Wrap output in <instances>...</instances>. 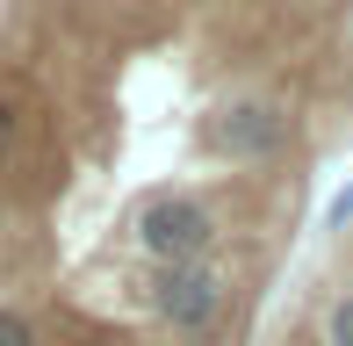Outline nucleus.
<instances>
[{"label": "nucleus", "mask_w": 353, "mask_h": 346, "mask_svg": "<svg viewBox=\"0 0 353 346\" xmlns=\"http://www.w3.org/2000/svg\"><path fill=\"white\" fill-rule=\"evenodd\" d=\"M130 245L152 267H188V260H216L223 245V216L188 187H152L130 210Z\"/></svg>", "instance_id": "nucleus-1"}, {"label": "nucleus", "mask_w": 353, "mask_h": 346, "mask_svg": "<svg viewBox=\"0 0 353 346\" xmlns=\"http://www.w3.org/2000/svg\"><path fill=\"white\" fill-rule=\"evenodd\" d=\"M231 289L238 274L223 260H188V267H152V281H144V310H152L159 332L173 339H210L223 325V310H231Z\"/></svg>", "instance_id": "nucleus-2"}, {"label": "nucleus", "mask_w": 353, "mask_h": 346, "mask_svg": "<svg viewBox=\"0 0 353 346\" xmlns=\"http://www.w3.org/2000/svg\"><path fill=\"white\" fill-rule=\"evenodd\" d=\"M288 137H296V116L267 94H238V101L202 116V152L231 159V166H274L288 152Z\"/></svg>", "instance_id": "nucleus-3"}, {"label": "nucleus", "mask_w": 353, "mask_h": 346, "mask_svg": "<svg viewBox=\"0 0 353 346\" xmlns=\"http://www.w3.org/2000/svg\"><path fill=\"white\" fill-rule=\"evenodd\" d=\"M317 346H353V289H332L317 303Z\"/></svg>", "instance_id": "nucleus-4"}, {"label": "nucleus", "mask_w": 353, "mask_h": 346, "mask_svg": "<svg viewBox=\"0 0 353 346\" xmlns=\"http://www.w3.org/2000/svg\"><path fill=\"white\" fill-rule=\"evenodd\" d=\"M0 346H43V325L29 318V310L0 303Z\"/></svg>", "instance_id": "nucleus-5"}, {"label": "nucleus", "mask_w": 353, "mask_h": 346, "mask_svg": "<svg viewBox=\"0 0 353 346\" xmlns=\"http://www.w3.org/2000/svg\"><path fill=\"white\" fill-rule=\"evenodd\" d=\"M22 159V101L14 94H0V166Z\"/></svg>", "instance_id": "nucleus-6"}, {"label": "nucleus", "mask_w": 353, "mask_h": 346, "mask_svg": "<svg viewBox=\"0 0 353 346\" xmlns=\"http://www.w3.org/2000/svg\"><path fill=\"white\" fill-rule=\"evenodd\" d=\"M325 224H332V231H346V224H353V187H339V195H332V210H325Z\"/></svg>", "instance_id": "nucleus-7"}]
</instances>
